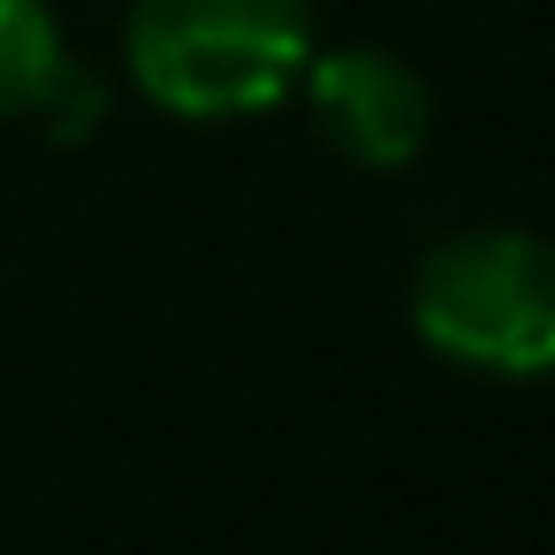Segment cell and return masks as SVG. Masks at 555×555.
Returning a JSON list of instances; mask_svg holds the SVG:
<instances>
[{
    "instance_id": "5b68a950",
    "label": "cell",
    "mask_w": 555,
    "mask_h": 555,
    "mask_svg": "<svg viewBox=\"0 0 555 555\" xmlns=\"http://www.w3.org/2000/svg\"><path fill=\"white\" fill-rule=\"evenodd\" d=\"M62 145H77L100 115H107V92H100V77L92 69H77V62H62L54 77H47V92H39V107H31Z\"/></svg>"
},
{
    "instance_id": "277c9868",
    "label": "cell",
    "mask_w": 555,
    "mask_h": 555,
    "mask_svg": "<svg viewBox=\"0 0 555 555\" xmlns=\"http://www.w3.org/2000/svg\"><path fill=\"white\" fill-rule=\"evenodd\" d=\"M62 62L69 54H62V31L47 16V0H0V122L31 115Z\"/></svg>"
},
{
    "instance_id": "3957f363",
    "label": "cell",
    "mask_w": 555,
    "mask_h": 555,
    "mask_svg": "<svg viewBox=\"0 0 555 555\" xmlns=\"http://www.w3.org/2000/svg\"><path fill=\"white\" fill-rule=\"evenodd\" d=\"M297 85L312 92L320 130L358 168H403V160H418V145L434 130V92L418 85L411 62H396L380 47H335V54L305 62Z\"/></svg>"
},
{
    "instance_id": "6da1fadb",
    "label": "cell",
    "mask_w": 555,
    "mask_h": 555,
    "mask_svg": "<svg viewBox=\"0 0 555 555\" xmlns=\"http://www.w3.org/2000/svg\"><path fill=\"white\" fill-rule=\"evenodd\" d=\"M312 62L305 0H138L130 77L145 100L191 122L274 107Z\"/></svg>"
},
{
    "instance_id": "7a4b0ae2",
    "label": "cell",
    "mask_w": 555,
    "mask_h": 555,
    "mask_svg": "<svg viewBox=\"0 0 555 555\" xmlns=\"http://www.w3.org/2000/svg\"><path fill=\"white\" fill-rule=\"evenodd\" d=\"M411 327L472 373H555V244L472 229L418 259Z\"/></svg>"
}]
</instances>
